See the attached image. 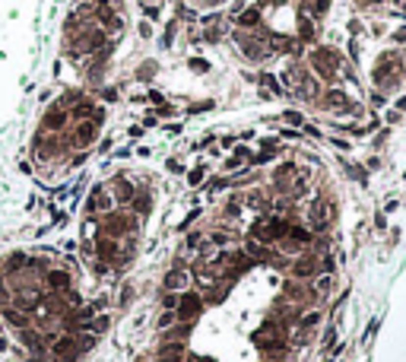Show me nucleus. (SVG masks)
Here are the masks:
<instances>
[{
    "instance_id": "obj_1",
    "label": "nucleus",
    "mask_w": 406,
    "mask_h": 362,
    "mask_svg": "<svg viewBox=\"0 0 406 362\" xmlns=\"http://www.w3.org/2000/svg\"><path fill=\"white\" fill-rule=\"evenodd\" d=\"M371 83L384 96L400 92L406 86V48H387L371 60Z\"/></svg>"
},
{
    "instance_id": "obj_2",
    "label": "nucleus",
    "mask_w": 406,
    "mask_h": 362,
    "mask_svg": "<svg viewBox=\"0 0 406 362\" xmlns=\"http://www.w3.org/2000/svg\"><path fill=\"white\" fill-rule=\"evenodd\" d=\"M375 3H387L390 10H400V13H406V0H375Z\"/></svg>"
},
{
    "instance_id": "obj_3",
    "label": "nucleus",
    "mask_w": 406,
    "mask_h": 362,
    "mask_svg": "<svg viewBox=\"0 0 406 362\" xmlns=\"http://www.w3.org/2000/svg\"><path fill=\"white\" fill-rule=\"evenodd\" d=\"M146 3H150V0H146Z\"/></svg>"
}]
</instances>
